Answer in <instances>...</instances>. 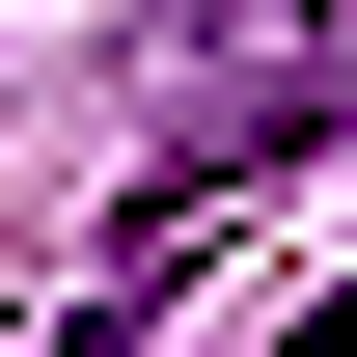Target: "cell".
Segmentation results:
<instances>
[{"label":"cell","instance_id":"cell-1","mask_svg":"<svg viewBox=\"0 0 357 357\" xmlns=\"http://www.w3.org/2000/svg\"><path fill=\"white\" fill-rule=\"evenodd\" d=\"M165 28H192V55H220V83H330V55H303V28H330V0H165Z\"/></svg>","mask_w":357,"mask_h":357}]
</instances>
